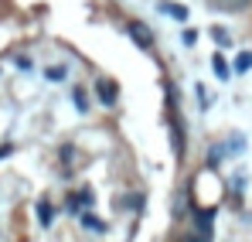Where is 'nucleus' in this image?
<instances>
[{
    "label": "nucleus",
    "instance_id": "obj_1",
    "mask_svg": "<svg viewBox=\"0 0 252 242\" xmlns=\"http://www.w3.org/2000/svg\"><path fill=\"white\" fill-rule=\"evenodd\" d=\"M167 113H170V143H174V157H184V120L177 109V92L174 85H167Z\"/></svg>",
    "mask_w": 252,
    "mask_h": 242
},
{
    "label": "nucleus",
    "instance_id": "obj_2",
    "mask_svg": "<svg viewBox=\"0 0 252 242\" xmlns=\"http://www.w3.org/2000/svg\"><path fill=\"white\" fill-rule=\"evenodd\" d=\"M126 35L136 41L143 51H150V48H154V35H150V28H147V24H140V21H129V24H126Z\"/></svg>",
    "mask_w": 252,
    "mask_h": 242
},
{
    "label": "nucleus",
    "instance_id": "obj_3",
    "mask_svg": "<svg viewBox=\"0 0 252 242\" xmlns=\"http://www.w3.org/2000/svg\"><path fill=\"white\" fill-rule=\"evenodd\" d=\"M95 92H99V103H102L106 109L116 106V96H120V92H116V85H113L109 79H95Z\"/></svg>",
    "mask_w": 252,
    "mask_h": 242
},
{
    "label": "nucleus",
    "instance_id": "obj_4",
    "mask_svg": "<svg viewBox=\"0 0 252 242\" xmlns=\"http://www.w3.org/2000/svg\"><path fill=\"white\" fill-rule=\"evenodd\" d=\"M211 7L221 10V14H242L252 7V0H211Z\"/></svg>",
    "mask_w": 252,
    "mask_h": 242
},
{
    "label": "nucleus",
    "instance_id": "obj_5",
    "mask_svg": "<svg viewBox=\"0 0 252 242\" xmlns=\"http://www.w3.org/2000/svg\"><path fill=\"white\" fill-rule=\"evenodd\" d=\"M68 211H79V208H89V205H92V191H75V195H68Z\"/></svg>",
    "mask_w": 252,
    "mask_h": 242
},
{
    "label": "nucleus",
    "instance_id": "obj_6",
    "mask_svg": "<svg viewBox=\"0 0 252 242\" xmlns=\"http://www.w3.org/2000/svg\"><path fill=\"white\" fill-rule=\"evenodd\" d=\"M38 222H41L44 229L55 222V211H51V202H48V198H41V202H38Z\"/></svg>",
    "mask_w": 252,
    "mask_h": 242
},
{
    "label": "nucleus",
    "instance_id": "obj_7",
    "mask_svg": "<svg viewBox=\"0 0 252 242\" xmlns=\"http://www.w3.org/2000/svg\"><path fill=\"white\" fill-rule=\"evenodd\" d=\"M211 69H215V75H218L221 82H225L228 75H232V72H228V62H225L221 55H215V58H211Z\"/></svg>",
    "mask_w": 252,
    "mask_h": 242
},
{
    "label": "nucleus",
    "instance_id": "obj_8",
    "mask_svg": "<svg viewBox=\"0 0 252 242\" xmlns=\"http://www.w3.org/2000/svg\"><path fill=\"white\" fill-rule=\"evenodd\" d=\"M160 10L170 14V17H177V21H188V10H184L181 3H167V0H164V3H160Z\"/></svg>",
    "mask_w": 252,
    "mask_h": 242
},
{
    "label": "nucleus",
    "instance_id": "obj_9",
    "mask_svg": "<svg viewBox=\"0 0 252 242\" xmlns=\"http://www.w3.org/2000/svg\"><path fill=\"white\" fill-rule=\"evenodd\" d=\"M184 211H188V191H177V198H174V218H184Z\"/></svg>",
    "mask_w": 252,
    "mask_h": 242
},
{
    "label": "nucleus",
    "instance_id": "obj_10",
    "mask_svg": "<svg viewBox=\"0 0 252 242\" xmlns=\"http://www.w3.org/2000/svg\"><path fill=\"white\" fill-rule=\"evenodd\" d=\"M79 222H82L85 229H92V232H102V229H106V225H102V222H99V218H92V215H89V211H79Z\"/></svg>",
    "mask_w": 252,
    "mask_h": 242
},
{
    "label": "nucleus",
    "instance_id": "obj_11",
    "mask_svg": "<svg viewBox=\"0 0 252 242\" xmlns=\"http://www.w3.org/2000/svg\"><path fill=\"white\" fill-rule=\"evenodd\" d=\"M249 69H252V51H242L235 62V72H249Z\"/></svg>",
    "mask_w": 252,
    "mask_h": 242
},
{
    "label": "nucleus",
    "instance_id": "obj_12",
    "mask_svg": "<svg viewBox=\"0 0 252 242\" xmlns=\"http://www.w3.org/2000/svg\"><path fill=\"white\" fill-rule=\"evenodd\" d=\"M44 75H48V82H62L65 75H68V69H62V65H58V69H48Z\"/></svg>",
    "mask_w": 252,
    "mask_h": 242
},
{
    "label": "nucleus",
    "instance_id": "obj_13",
    "mask_svg": "<svg viewBox=\"0 0 252 242\" xmlns=\"http://www.w3.org/2000/svg\"><path fill=\"white\" fill-rule=\"evenodd\" d=\"M75 109H82V113L89 109V96H85L82 89H75Z\"/></svg>",
    "mask_w": 252,
    "mask_h": 242
},
{
    "label": "nucleus",
    "instance_id": "obj_14",
    "mask_svg": "<svg viewBox=\"0 0 252 242\" xmlns=\"http://www.w3.org/2000/svg\"><path fill=\"white\" fill-rule=\"evenodd\" d=\"M188 242H211V232H194Z\"/></svg>",
    "mask_w": 252,
    "mask_h": 242
},
{
    "label": "nucleus",
    "instance_id": "obj_15",
    "mask_svg": "<svg viewBox=\"0 0 252 242\" xmlns=\"http://www.w3.org/2000/svg\"><path fill=\"white\" fill-rule=\"evenodd\" d=\"M211 35H215V41H221V44H228V35H225V31H221V28H215V31H211Z\"/></svg>",
    "mask_w": 252,
    "mask_h": 242
}]
</instances>
